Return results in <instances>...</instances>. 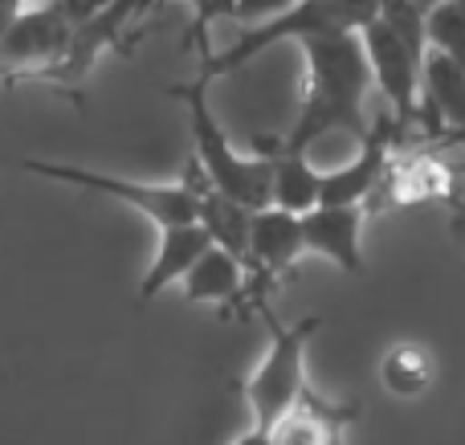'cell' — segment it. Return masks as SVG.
<instances>
[{
	"label": "cell",
	"instance_id": "cell-1",
	"mask_svg": "<svg viewBox=\"0 0 465 445\" xmlns=\"http://www.w3.org/2000/svg\"><path fill=\"white\" fill-rule=\"evenodd\" d=\"M306 57V86L298 103V119L286 135H265L253 143V155H311V147L327 135H351L363 143L371 119L363 111L371 90V65L360 33L298 41Z\"/></svg>",
	"mask_w": 465,
	"mask_h": 445
},
{
	"label": "cell",
	"instance_id": "cell-2",
	"mask_svg": "<svg viewBox=\"0 0 465 445\" xmlns=\"http://www.w3.org/2000/svg\"><path fill=\"white\" fill-rule=\"evenodd\" d=\"M168 94L184 106L188 131H193V160L209 176L217 193L237 201L241 209L262 213L270 209V188H273V155H241L229 143L225 127L217 123L209 106V82H188V86H168Z\"/></svg>",
	"mask_w": 465,
	"mask_h": 445
},
{
	"label": "cell",
	"instance_id": "cell-3",
	"mask_svg": "<svg viewBox=\"0 0 465 445\" xmlns=\"http://www.w3.org/2000/svg\"><path fill=\"white\" fill-rule=\"evenodd\" d=\"M380 16V0H298L290 13L273 16V21L257 25V29H241L225 54H213L201 62V82H217L221 74L241 70L253 62L262 49L278 45V41H311V37H335V33H363Z\"/></svg>",
	"mask_w": 465,
	"mask_h": 445
},
{
	"label": "cell",
	"instance_id": "cell-4",
	"mask_svg": "<svg viewBox=\"0 0 465 445\" xmlns=\"http://www.w3.org/2000/svg\"><path fill=\"white\" fill-rule=\"evenodd\" d=\"M262 315L270 323V351L245 381V400L249 413H253L249 430L270 433L311 392V384H306V348H311V335L322 327V319L306 315L302 323H278L270 311H262Z\"/></svg>",
	"mask_w": 465,
	"mask_h": 445
},
{
	"label": "cell",
	"instance_id": "cell-5",
	"mask_svg": "<svg viewBox=\"0 0 465 445\" xmlns=\"http://www.w3.org/2000/svg\"><path fill=\"white\" fill-rule=\"evenodd\" d=\"M21 168L41 180H57V184H74V188H86V193L114 196L123 204H135L155 229H176L196 221V196L188 188V180H180V184H147V180H123V176H111V172H90V168H74V163H49V160H21Z\"/></svg>",
	"mask_w": 465,
	"mask_h": 445
},
{
	"label": "cell",
	"instance_id": "cell-6",
	"mask_svg": "<svg viewBox=\"0 0 465 445\" xmlns=\"http://www.w3.org/2000/svg\"><path fill=\"white\" fill-rule=\"evenodd\" d=\"M302 253H306L302 217H290L282 209L253 213V221H249V253H245V311H265L270 286L278 278H286Z\"/></svg>",
	"mask_w": 465,
	"mask_h": 445
},
{
	"label": "cell",
	"instance_id": "cell-7",
	"mask_svg": "<svg viewBox=\"0 0 465 445\" xmlns=\"http://www.w3.org/2000/svg\"><path fill=\"white\" fill-rule=\"evenodd\" d=\"M363 41V54H368V65H371V86H380L388 103V114L396 119L401 135L420 119V57L388 29L384 21H371L368 29L360 33Z\"/></svg>",
	"mask_w": 465,
	"mask_h": 445
},
{
	"label": "cell",
	"instance_id": "cell-8",
	"mask_svg": "<svg viewBox=\"0 0 465 445\" xmlns=\"http://www.w3.org/2000/svg\"><path fill=\"white\" fill-rule=\"evenodd\" d=\"M74 25L54 5H33L0 37V78H41L65 57Z\"/></svg>",
	"mask_w": 465,
	"mask_h": 445
},
{
	"label": "cell",
	"instance_id": "cell-9",
	"mask_svg": "<svg viewBox=\"0 0 465 445\" xmlns=\"http://www.w3.org/2000/svg\"><path fill=\"white\" fill-rule=\"evenodd\" d=\"M396 139H401V127H396L392 114H376L363 135L360 152L347 163H339L335 172H322V201L319 204H368V196L384 184L388 163L396 155Z\"/></svg>",
	"mask_w": 465,
	"mask_h": 445
},
{
	"label": "cell",
	"instance_id": "cell-10",
	"mask_svg": "<svg viewBox=\"0 0 465 445\" xmlns=\"http://www.w3.org/2000/svg\"><path fill=\"white\" fill-rule=\"evenodd\" d=\"M363 225L368 209L363 204H319L302 217V245L306 253L331 258L343 274H363Z\"/></svg>",
	"mask_w": 465,
	"mask_h": 445
},
{
	"label": "cell",
	"instance_id": "cell-11",
	"mask_svg": "<svg viewBox=\"0 0 465 445\" xmlns=\"http://www.w3.org/2000/svg\"><path fill=\"white\" fill-rule=\"evenodd\" d=\"M360 417L355 405H335L319 392H306L286 417L270 430V445H343V430Z\"/></svg>",
	"mask_w": 465,
	"mask_h": 445
},
{
	"label": "cell",
	"instance_id": "cell-12",
	"mask_svg": "<svg viewBox=\"0 0 465 445\" xmlns=\"http://www.w3.org/2000/svg\"><path fill=\"white\" fill-rule=\"evenodd\" d=\"M209 245H213V237L201 221L176 225V229H160V245H155V258H152V266H147L143 282H139L135 299L147 307V302H152L155 294H163L168 286H180L184 274L201 262V253L209 250Z\"/></svg>",
	"mask_w": 465,
	"mask_h": 445
},
{
	"label": "cell",
	"instance_id": "cell-13",
	"mask_svg": "<svg viewBox=\"0 0 465 445\" xmlns=\"http://www.w3.org/2000/svg\"><path fill=\"white\" fill-rule=\"evenodd\" d=\"M420 114H433L441 127L465 139V70L437 49H429L420 65Z\"/></svg>",
	"mask_w": 465,
	"mask_h": 445
},
{
	"label": "cell",
	"instance_id": "cell-14",
	"mask_svg": "<svg viewBox=\"0 0 465 445\" xmlns=\"http://www.w3.org/2000/svg\"><path fill=\"white\" fill-rule=\"evenodd\" d=\"M188 302H217V307H229V302H245V262L232 258L221 245H209L201 253L193 270L180 282Z\"/></svg>",
	"mask_w": 465,
	"mask_h": 445
},
{
	"label": "cell",
	"instance_id": "cell-15",
	"mask_svg": "<svg viewBox=\"0 0 465 445\" xmlns=\"http://www.w3.org/2000/svg\"><path fill=\"white\" fill-rule=\"evenodd\" d=\"M322 201V172L311 163V155H273V188L270 209H282L290 217H306Z\"/></svg>",
	"mask_w": 465,
	"mask_h": 445
},
{
	"label": "cell",
	"instance_id": "cell-16",
	"mask_svg": "<svg viewBox=\"0 0 465 445\" xmlns=\"http://www.w3.org/2000/svg\"><path fill=\"white\" fill-rule=\"evenodd\" d=\"M433 356H429L420 343H392V348L384 351V360H380V384H384L388 397L396 400H417L425 397L429 389H433Z\"/></svg>",
	"mask_w": 465,
	"mask_h": 445
},
{
	"label": "cell",
	"instance_id": "cell-17",
	"mask_svg": "<svg viewBox=\"0 0 465 445\" xmlns=\"http://www.w3.org/2000/svg\"><path fill=\"white\" fill-rule=\"evenodd\" d=\"M429 49L465 70V0H445L429 13Z\"/></svg>",
	"mask_w": 465,
	"mask_h": 445
},
{
	"label": "cell",
	"instance_id": "cell-18",
	"mask_svg": "<svg viewBox=\"0 0 465 445\" xmlns=\"http://www.w3.org/2000/svg\"><path fill=\"white\" fill-rule=\"evenodd\" d=\"M298 0H232V21H241L245 29H257V25L273 21V16L290 13Z\"/></svg>",
	"mask_w": 465,
	"mask_h": 445
},
{
	"label": "cell",
	"instance_id": "cell-19",
	"mask_svg": "<svg viewBox=\"0 0 465 445\" xmlns=\"http://www.w3.org/2000/svg\"><path fill=\"white\" fill-rule=\"evenodd\" d=\"M114 5H119V0H54V8L74 25V29L94 21V16H103L106 8H114Z\"/></svg>",
	"mask_w": 465,
	"mask_h": 445
},
{
	"label": "cell",
	"instance_id": "cell-20",
	"mask_svg": "<svg viewBox=\"0 0 465 445\" xmlns=\"http://www.w3.org/2000/svg\"><path fill=\"white\" fill-rule=\"evenodd\" d=\"M29 8V0H0V37H5L8 29L16 25V16Z\"/></svg>",
	"mask_w": 465,
	"mask_h": 445
},
{
	"label": "cell",
	"instance_id": "cell-21",
	"mask_svg": "<svg viewBox=\"0 0 465 445\" xmlns=\"http://www.w3.org/2000/svg\"><path fill=\"white\" fill-rule=\"evenodd\" d=\"M232 445H270V433H257V430H249V433H241Z\"/></svg>",
	"mask_w": 465,
	"mask_h": 445
},
{
	"label": "cell",
	"instance_id": "cell-22",
	"mask_svg": "<svg viewBox=\"0 0 465 445\" xmlns=\"http://www.w3.org/2000/svg\"><path fill=\"white\" fill-rule=\"evenodd\" d=\"M412 5L425 8V13H433V8H437V5H445V0H412Z\"/></svg>",
	"mask_w": 465,
	"mask_h": 445
},
{
	"label": "cell",
	"instance_id": "cell-23",
	"mask_svg": "<svg viewBox=\"0 0 465 445\" xmlns=\"http://www.w3.org/2000/svg\"><path fill=\"white\" fill-rule=\"evenodd\" d=\"M37 5H54V0H37Z\"/></svg>",
	"mask_w": 465,
	"mask_h": 445
}]
</instances>
